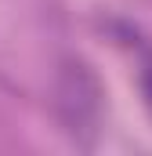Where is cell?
I'll return each instance as SVG.
<instances>
[{
    "label": "cell",
    "mask_w": 152,
    "mask_h": 156,
    "mask_svg": "<svg viewBox=\"0 0 152 156\" xmlns=\"http://www.w3.org/2000/svg\"><path fill=\"white\" fill-rule=\"evenodd\" d=\"M123 40L127 47L138 55V80H141V94H145V105L152 109V40H145L134 26H123Z\"/></svg>",
    "instance_id": "obj_2"
},
{
    "label": "cell",
    "mask_w": 152,
    "mask_h": 156,
    "mask_svg": "<svg viewBox=\"0 0 152 156\" xmlns=\"http://www.w3.org/2000/svg\"><path fill=\"white\" fill-rule=\"evenodd\" d=\"M102 83L98 76L83 66V62H65L62 66V80H58V109L65 120V131L76 142L91 145L94 134L102 131Z\"/></svg>",
    "instance_id": "obj_1"
}]
</instances>
